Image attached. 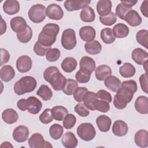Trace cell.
Segmentation results:
<instances>
[{
  "label": "cell",
  "mask_w": 148,
  "mask_h": 148,
  "mask_svg": "<svg viewBox=\"0 0 148 148\" xmlns=\"http://www.w3.org/2000/svg\"><path fill=\"white\" fill-rule=\"evenodd\" d=\"M43 77L55 91L62 90L66 81L65 77L59 71L58 68L54 66H49L45 69Z\"/></svg>",
  "instance_id": "cell-1"
},
{
  "label": "cell",
  "mask_w": 148,
  "mask_h": 148,
  "mask_svg": "<svg viewBox=\"0 0 148 148\" xmlns=\"http://www.w3.org/2000/svg\"><path fill=\"white\" fill-rule=\"evenodd\" d=\"M60 31V27L57 24L48 23L43 27L38 36V41L42 45L51 47L57 39Z\"/></svg>",
  "instance_id": "cell-2"
},
{
  "label": "cell",
  "mask_w": 148,
  "mask_h": 148,
  "mask_svg": "<svg viewBox=\"0 0 148 148\" xmlns=\"http://www.w3.org/2000/svg\"><path fill=\"white\" fill-rule=\"evenodd\" d=\"M37 85L36 79L31 76L22 77L14 85V91L18 95L33 91Z\"/></svg>",
  "instance_id": "cell-3"
},
{
  "label": "cell",
  "mask_w": 148,
  "mask_h": 148,
  "mask_svg": "<svg viewBox=\"0 0 148 148\" xmlns=\"http://www.w3.org/2000/svg\"><path fill=\"white\" fill-rule=\"evenodd\" d=\"M116 92L113 98V105L118 109H124L131 101L135 94L130 89L124 87H120Z\"/></svg>",
  "instance_id": "cell-4"
},
{
  "label": "cell",
  "mask_w": 148,
  "mask_h": 148,
  "mask_svg": "<svg viewBox=\"0 0 148 148\" xmlns=\"http://www.w3.org/2000/svg\"><path fill=\"white\" fill-rule=\"evenodd\" d=\"M77 134L79 137L84 141H90L93 139L96 135L94 127L91 123H83L77 128Z\"/></svg>",
  "instance_id": "cell-5"
},
{
  "label": "cell",
  "mask_w": 148,
  "mask_h": 148,
  "mask_svg": "<svg viewBox=\"0 0 148 148\" xmlns=\"http://www.w3.org/2000/svg\"><path fill=\"white\" fill-rule=\"evenodd\" d=\"M46 7L41 4H35L31 7L28 11V17L34 23H40L46 18Z\"/></svg>",
  "instance_id": "cell-6"
},
{
  "label": "cell",
  "mask_w": 148,
  "mask_h": 148,
  "mask_svg": "<svg viewBox=\"0 0 148 148\" xmlns=\"http://www.w3.org/2000/svg\"><path fill=\"white\" fill-rule=\"evenodd\" d=\"M61 45L66 50H72L76 45V38L75 31L68 28L65 29L61 36Z\"/></svg>",
  "instance_id": "cell-7"
},
{
  "label": "cell",
  "mask_w": 148,
  "mask_h": 148,
  "mask_svg": "<svg viewBox=\"0 0 148 148\" xmlns=\"http://www.w3.org/2000/svg\"><path fill=\"white\" fill-rule=\"evenodd\" d=\"M30 148L53 147L52 145L47 141H45L44 138L40 133H34L28 140Z\"/></svg>",
  "instance_id": "cell-8"
},
{
  "label": "cell",
  "mask_w": 148,
  "mask_h": 148,
  "mask_svg": "<svg viewBox=\"0 0 148 148\" xmlns=\"http://www.w3.org/2000/svg\"><path fill=\"white\" fill-rule=\"evenodd\" d=\"M46 14L50 19L60 20L64 16V12L60 5L56 3H51L46 9Z\"/></svg>",
  "instance_id": "cell-9"
},
{
  "label": "cell",
  "mask_w": 148,
  "mask_h": 148,
  "mask_svg": "<svg viewBox=\"0 0 148 148\" xmlns=\"http://www.w3.org/2000/svg\"><path fill=\"white\" fill-rule=\"evenodd\" d=\"M90 2V0H67L65 1L64 5L66 10L72 12L85 8Z\"/></svg>",
  "instance_id": "cell-10"
},
{
  "label": "cell",
  "mask_w": 148,
  "mask_h": 148,
  "mask_svg": "<svg viewBox=\"0 0 148 148\" xmlns=\"http://www.w3.org/2000/svg\"><path fill=\"white\" fill-rule=\"evenodd\" d=\"M32 62L31 58L26 55L19 57L16 62L17 70L21 73H25L29 71L32 67Z\"/></svg>",
  "instance_id": "cell-11"
},
{
  "label": "cell",
  "mask_w": 148,
  "mask_h": 148,
  "mask_svg": "<svg viewBox=\"0 0 148 148\" xmlns=\"http://www.w3.org/2000/svg\"><path fill=\"white\" fill-rule=\"evenodd\" d=\"M80 70L91 75L95 69V62L90 57L84 56L82 57L79 62Z\"/></svg>",
  "instance_id": "cell-12"
},
{
  "label": "cell",
  "mask_w": 148,
  "mask_h": 148,
  "mask_svg": "<svg viewBox=\"0 0 148 148\" xmlns=\"http://www.w3.org/2000/svg\"><path fill=\"white\" fill-rule=\"evenodd\" d=\"M14 140L21 143L26 141L29 136V130L24 125H18L14 128L12 134Z\"/></svg>",
  "instance_id": "cell-13"
},
{
  "label": "cell",
  "mask_w": 148,
  "mask_h": 148,
  "mask_svg": "<svg viewBox=\"0 0 148 148\" xmlns=\"http://www.w3.org/2000/svg\"><path fill=\"white\" fill-rule=\"evenodd\" d=\"M42 108V103L38 98L31 96L27 99V109L29 113L36 114L40 111Z\"/></svg>",
  "instance_id": "cell-14"
},
{
  "label": "cell",
  "mask_w": 148,
  "mask_h": 148,
  "mask_svg": "<svg viewBox=\"0 0 148 148\" xmlns=\"http://www.w3.org/2000/svg\"><path fill=\"white\" fill-rule=\"evenodd\" d=\"M10 24L12 29L17 34L24 31L28 26L25 19L21 16L12 18L10 20Z\"/></svg>",
  "instance_id": "cell-15"
},
{
  "label": "cell",
  "mask_w": 148,
  "mask_h": 148,
  "mask_svg": "<svg viewBox=\"0 0 148 148\" xmlns=\"http://www.w3.org/2000/svg\"><path fill=\"white\" fill-rule=\"evenodd\" d=\"M128 131V125L123 120H118L114 122L112 126V132L117 136H123Z\"/></svg>",
  "instance_id": "cell-16"
},
{
  "label": "cell",
  "mask_w": 148,
  "mask_h": 148,
  "mask_svg": "<svg viewBox=\"0 0 148 148\" xmlns=\"http://www.w3.org/2000/svg\"><path fill=\"white\" fill-rule=\"evenodd\" d=\"M96 35L95 29L91 26H84L79 30V36L80 38L85 42L94 40Z\"/></svg>",
  "instance_id": "cell-17"
},
{
  "label": "cell",
  "mask_w": 148,
  "mask_h": 148,
  "mask_svg": "<svg viewBox=\"0 0 148 148\" xmlns=\"http://www.w3.org/2000/svg\"><path fill=\"white\" fill-rule=\"evenodd\" d=\"M135 144L140 147H147L148 146V132L145 130L138 131L134 137Z\"/></svg>",
  "instance_id": "cell-18"
},
{
  "label": "cell",
  "mask_w": 148,
  "mask_h": 148,
  "mask_svg": "<svg viewBox=\"0 0 148 148\" xmlns=\"http://www.w3.org/2000/svg\"><path fill=\"white\" fill-rule=\"evenodd\" d=\"M112 2L109 0H99L97 3V10L99 16L109 14L112 11Z\"/></svg>",
  "instance_id": "cell-19"
},
{
  "label": "cell",
  "mask_w": 148,
  "mask_h": 148,
  "mask_svg": "<svg viewBox=\"0 0 148 148\" xmlns=\"http://www.w3.org/2000/svg\"><path fill=\"white\" fill-rule=\"evenodd\" d=\"M132 60L138 65H143L148 59V53L141 48H136L131 54Z\"/></svg>",
  "instance_id": "cell-20"
},
{
  "label": "cell",
  "mask_w": 148,
  "mask_h": 148,
  "mask_svg": "<svg viewBox=\"0 0 148 148\" xmlns=\"http://www.w3.org/2000/svg\"><path fill=\"white\" fill-rule=\"evenodd\" d=\"M3 9L9 15L15 14L20 10V3L16 0H6L3 3Z\"/></svg>",
  "instance_id": "cell-21"
},
{
  "label": "cell",
  "mask_w": 148,
  "mask_h": 148,
  "mask_svg": "<svg viewBox=\"0 0 148 148\" xmlns=\"http://www.w3.org/2000/svg\"><path fill=\"white\" fill-rule=\"evenodd\" d=\"M124 20L132 27L138 26L142 23V21L140 15L136 10H134L129 11L125 16Z\"/></svg>",
  "instance_id": "cell-22"
},
{
  "label": "cell",
  "mask_w": 148,
  "mask_h": 148,
  "mask_svg": "<svg viewBox=\"0 0 148 148\" xmlns=\"http://www.w3.org/2000/svg\"><path fill=\"white\" fill-rule=\"evenodd\" d=\"M61 142L63 146L66 148L76 147L78 143L76 136L71 131H68L64 134L61 139Z\"/></svg>",
  "instance_id": "cell-23"
},
{
  "label": "cell",
  "mask_w": 148,
  "mask_h": 148,
  "mask_svg": "<svg viewBox=\"0 0 148 148\" xmlns=\"http://www.w3.org/2000/svg\"><path fill=\"white\" fill-rule=\"evenodd\" d=\"M135 108L136 110L140 114L148 113V98L143 95L139 96L135 100Z\"/></svg>",
  "instance_id": "cell-24"
},
{
  "label": "cell",
  "mask_w": 148,
  "mask_h": 148,
  "mask_svg": "<svg viewBox=\"0 0 148 148\" xmlns=\"http://www.w3.org/2000/svg\"><path fill=\"white\" fill-rule=\"evenodd\" d=\"M96 124L100 131L106 132L110 128L112 120L106 115H100L96 119Z\"/></svg>",
  "instance_id": "cell-25"
},
{
  "label": "cell",
  "mask_w": 148,
  "mask_h": 148,
  "mask_svg": "<svg viewBox=\"0 0 148 148\" xmlns=\"http://www.w3.org/2000/svg\"><path fill=\"white\" fill-rule=\"evenodd\" d=\"M105 86L109 90L117 92L121 87V81L120 79L113 75H110L105 79Z\"/></svg>",
  "instance_id": "cell-26"
},
{
  "label": "cell",
  "mask_w": 148,
  "mask_h": 148,
  "mask_svg": "<svg viewBox=\"0 0 148 148\" xmlns=\"http://www.w3.org/2000/svg\"><path fill=\"white\" fill-rule=\"evenodd\" d=\"M112 73L110 67L106 65H99L95 69V77L99 81L105 80L107 77L111 75Z\"/></svg>",
  "instance_id": "cell-27"
},
{
  "label": "cell",
  "mask_w": 148,
  "mask_h": 148,
  "mask_svg": "<svg viewBox=\"0 0 148 148\" xmlns=\"http://www.w3.org/2000/svg\"><path fill=\"white\" fill-rule=\"evenodd\" d=\"M15 76V71L13 68L9 65H4L0 71V77L2 81L8 82L12 80Z\"/></svg>",
  "instance_id": "cell-28"
},
{
  "label": "cell",
  "mask_w": 148,
  "mask_h": 148,
  "mask_svg": "<svg viewBox=\"0 0 148 148\" xmlns=\"http://www.w3.org/2000/svg\"><path fill=\"white\" fill-rule=\"evenodd\" d=\"M2 119L6 123L12 124L17 121L18 115L14 109L11 108L6 109L2 113Z\"/></svg>",
  "instance_id": "cell-29"
},
{
  "label": "cell",
  "mask_w": 148,
  "mask_h": 148,
  "mask_svg": "<svg viewBox=\"0 0 148 148\" xmlns=\"http://www.w3.org/2000/svg\"><path fill=\"white\" fill-rule=\"evenodd\" d=\"M112 31L115 38H124L128 36L129 28L125 24L118 23L113 27Z\"/></svg>",
  "instance_id": "cell-30"
},
{
  "label": "cell",
  "mask_w": 148,
  "mask_h": 148,
  "mask_svg": "<svg viewBox=\"0 0 148 148\" xmlns=\"http://www.w3.org/2000/svg\"><path fill=\"white\" fill-rule=\"evenodd\" d=\"M84 49L86 52L91 55H97L102 50L101 43L96 40L86 42L84 45Z\"/></svg>",
  "instance_id": "cell-31"
},
{
  "label": "cell",
  "mask_w": 148,
  "mask_h": 148,
  "mask_svg": "<svg viewBox=\"0 0 148 148\" xmlns=\"http://www.w3.org/2000/svg\"><path fill=\"white\" fill-rule=\"evenodd\" d=\"M77 63L75 58L71 57H68L64 59L61 62V66L62 69L66 73L72 72L77 66Z\"/></svg>",
  "instance_id": "cell-32"
},
{
  "label": "cell",
  "mask_w": 148,
  "mask_h": 148,
  "mask_svg": "<svg viewBox=\"0 0 148 148\" xmlns=\"http://www.w3.org/2000/svg\"><path fill=\"white\" fill-rule=\"evenodd\" d=\"M136 72L135 66L130 62H125L119 68V73L121 76L125 78L131 77Z\"/></svg>",
  "instance_id": "cell-33"
},
{
  "label": "cell",
  "mask_w": 148,
  "mask_h": 148,
  "mask_svg": "<svg viewBox=\"0 0 148 148\" xmlns=\"http://www.w3.org/2000/svg\"><path fill=\"white\" fill-rule=\"evenodd\" d=\"M80 17L83 22L91 23L94 21L95 18V12L91 7L88 6L82 10Z\"/></svg>",
  "instance_id": "cell-34"
},
{
  "label": "cell",
  "mask_w": 148,
  "mask_h": 148,
  "mask_svg": "<svg viewBox=\"0 0 148 148\" xmlns=\"http://www.w3.org/2000/svg\"><path fill=\"white\" fill-rule=\"evenodd\" d=\"M51 114L53 119L61 121L63 120L66 115L68 114V111L66 108L62 106H56L51 109Z\"/></svg>",
  "instance_id": "cell-35"
},
{
  "label": "cell",
  "mask_w": 148,
  "mask_h": 148,
  "mask_svg": "<svg viewBox=\"0 0 148 148\" xmlns=\"http://www.w3.org/2000/svg\"><path fill=\"white\" fill-rule=\"evenodd\" d=\"M97 99H98V98L96 93L88 91L84 95L82 101L87 109L91 110H94L95 109L93 106V103Z\"/></svg>",
  "instance_id": "cell-36"
},
{
  "label": "cell",
  "mask_w": 148,
  "mask_h": 148,
  "mask_svg": "<svg viewBox=\"0 0 148 148\" xmlns=\"http://www.w3.org/2000/svg\"><path fill=\"white\" fill-rule=\"evenodd\" d=\"M101 38L103 43L106 44H111L115 40L112 29L110 28H105L101 31Z\"/></svg>",
  "instance_id": "cell-37"
},
{
  "label": "cell",
  "mask_w": 148,
  "mask_h": 148,
  "mask_svg": "<svg viewBox=\"0 0 148 148\" xmlns=\"http://www.w3.org/2000/svg\"><path fill=\"white\" fill-rule=\"evenodd\" d=\"M36 95L39 96L43 101H49L53 97V92L48 86L42 84L36 91Z\"/></svg>",
  "instance_id": "cell-38"
},
{
  "label": "cell",
  "mask_w": 148,
  "mask_h": 148,
  "mask_svg": "<svg viewBox=\"0 0 148 148\" xmlns=\"http://www.w3.org/2000/svg\"><path fill=\"white\" fill-rule=\"evenodd\" d=\"M64 132L63 127L59 124H54L49 128V134L54 140L59 139Z\"/></svg>",
  "instance_id": "cell-39"
},
{
  "label": "cell",
  "mask_w": 148,
  "mask_h": 148,
  "mask_svg": "<svg viewBox=\"0 0 148 148\" xmlns=\"http://www.w3.org/2000/svg\"><path fill=\"white\" fill-rule=\"evenodd\" d=\"M78 87L77 82L72 79H66L65 84L62 89L63 92L68 95L73 94L75 91Z\"/></svg>",
  "instance_id": "cell-40"
},
{
  "label": "cell",
  "mask_w": 148,
  "mask_h": 148,
  "mask_svg": "<svg viewBox=\"0 0 148 148\" xmlns=\"http://www.w3.org/2000/svg\"><path fill=\"white\" fill-rule=\"evenodd\" d=\"M32 37V31L31 28L28 25L27 28L23 32L17 34V38L19 42L26 43L30 41Z\"/></svg>",
  "instance_id": "cell-41"
},
{
  "label": "cell",
  "mask_w": 148,
  "mask_h": 148,
  "mask_svg": "<svg viewBox=\"0 0 148 148\" xmlns=\"http://www.w3.org/2000/svg\"><path fill=\"white\" fill-rule=\"evenodd\" d=\"M136 39L138 43L144 46L146 49H148V31L141 29L136 35Z\"/></svg>",
  "instance_id": "cell-42"
},
{
  "label": "cell",
  "mask_w": 148,
  "mask_h": 148,
  "mask_svg": "<svg viewBox=\"0 0 148 148\" xmlns=\"http://www.w3.org/2000/svg\"><path fill=\"white\" fill-rule=\"evenodd\" d=\"M100 22L104 25L110 26L114 24L117 21V17L116 14L111 12L109 14L105 16H99Z\"/></svg>",
  "instance_id": "cell-43"
},
{
  "label": "cell",
  "mask_w": 148,
  "mask_h": 148,
  "mask_svg": "<svg viewBox=\"0 0 148 148\" xmlns=\"http://www.w3.org/2000/svg\"><path fill=\"white\" fill-rule=\"evenodd\" d=\"M109 103L103 101V100H99L98 99H95L93 103V106L95 110H97L100 112L106 113L110 109Z\"/></svg>",
  "instance_id": "cell-44"
},
{
  "label": "cell",
  "mask_w": 148,
  "mask_h": 148,
  "mask_svg": "<svg viewBox=\"0 0 148 148\" xmlns=\"http://www.w3.org/2000/svg\"><path fill=\"white\" fill-rule=\"evenodd\" d=\"M132 10V8L126 4L121 2L118 4L116 8V15H117L120 19L124 20V17L126 14L130 10Z\"/></svg>",
  "instance_id": "cell-45"
},
{
  "label": "cell",
  "mask_w": 148,
  "mask_h": 148,
  "mask_svg": "<svg viewBox=\"0 0 148 148\" xmlns=\"http://www.w3.org/2000/svg\"><path fill=\"white\" fill-rule=\"evenodd\" d=\"M51 47L45 46L37 41L34 46V51L35 53L39 56H44L51 49Z\"/></svg>",
  "instance_id": "cell-46"
},
{
  "label": "cell",
  "mask_w": 148,
  "mask_h": 148,
  "mask_svg": "<svg viewBox=\"0 0 148 148\" xmlns=\"http://www.w3.org/2000/svg\"><path fill=\"white\" fill-rule=\"evenodd\" d=\"M40 121L45 124H47L51 123L53 120V117L51 114V109H46L44 111L40 114L39 117Z\"/></svg>",
  "instance_id": "cell-47"
},
{
  "label": "cell",
  "mask_w": 148,
  "mask_h": 148,
  "mask_svg": "<svg viewBox=\"0 0 148 148\" xmlns=\"http://www.w3.org/2000/svg\"><path fill=\"white\" fill-rule=\"evenodd\" d=\"M76 122V117L72 114H67L63 120V126L65 129L72 128Z\"/></svg>",
  "instance_id": "cell-48"
},
{
  "label": "cell",
  "mask_w": 148,
  "mask_h": 148,
  "mask_svg": "<svg viewBox=\"0 0 148 148\" xmlns=\"http://www.w3.org/2000/svg\"><path fill=\"white\" fill-rule=\"evenodd\" d=\"M61 52L57 48H52L49 50L46 55V58L48 61L54 62L58 60L60 57Z\"/></svg>",
  "instance_id": "cell-49"
},
{
  "label": "cell",
  "mask_w": 148,
  "mask_h": 148,
  "mask_svg": "<svg viewBox=\"0 0 148 148\" xmlns=\"http://www.w3.org/2000/svg\"><path fill=\"white\" fill-rule=\"evenodd\" d=\"M74 110L77 114H79L80 116L83 117H87L90 114V111L86 107L84 103H82L80 102L76 105V106L74 108Z\"/></svg>",
  "instance_id": "cell-50"
},
{
  "label": "cell",
  "mask_w": 148,
  "mask_h": 148,
  "mask_svg": "<svg viewBox=\"0 0 148 148\" xmlns=\"http://www.w3.org/2000/svg\"><path fill=\"white\" fill-rule=\"evenodd\" d=\"M88 91L87 88L84 87H79L76 88L73 93V98L78 102H81L83 101V98L86 94V93Z\"/></svg>",
  "instance_id": "cell-51"
},
{
  "label": "cell",
  "mask_w": 148,
  "mask_h": 148,
  "mask_svg": "<svg viewBox=\"0 0 148 148\" xmlns=\"http://www.w3.org/2000/svg\"><path fill=\"white\" fill-rule=\"evenodd\" d=\"M90 76L91 75L86 73L79 69L75 75V78L77 82L80 83H86L90 80Z\"/></svg>",
  "instance_id": "cell-52"
},
{
  "label": "cell",
  "mask_w": 148,
  "mask_h": 148,
  "mask_svg": "<svg viewBox=\"0 0 148 148\" xmlns=\"http://www.w3.org/2000/svg\"><path fill=\"white\" fill-rule=\"evenodd\" d=\"M97 96L98 98L101 100L105 101L108 103H110L112 101V98L111 94L105 90H99L97 93Z\"/></svg>",
  "instance_id": "cell-53"
},
{
  "label": "cell",
  "mask_w": 148,
  "mask_h": 148,
  "mask_svg": "<svg viewBox=\"0 0 148 148\" xmlns=\"http://www.w3.org/2000/svg\"><path fill=\"white\" fill-rule=\"evenodd\" d=\"M121 87L127 88L131 90L134 93H135L138 89V86L136 82L134 80H129L124 81L121 84Z\"/></svg>",
  "instance_id": "cell-54"
},
{
  "label": "cell",
  "mask_w": 148,
  "mask_h": 148,
  "mask_svg": "<svg viewBox=\"0 0 148 148\" xmlns=\"http://www.w3.org/2000/svg\"><path fill=\"white\" fill-rule=\"evenodd\" d=\"M139 82L142 91L146 94L148 93L147 88V73L142 74L139 77Z\"/></svg>",
  "instance_id": "cell-55"
},
{
  "label": "cell",
  "mask_w": 148,
  "mask_h": 148,
  "mask_svg": "<svg viewBox=\"0 0 148 148\" xmlns=\"http://www.w3.org/2000/svg\"><path fill=\"white\" fill-rule=\"evenodd\" d=\"M10 58V54L8 50L5 49H1V64L0 66H2L3 64L7 63Z\"/></svg>",
  "instance_id": "cell-56"
},
{
  "label": "cell",
  "mask_w": 148,
  "mask_h": 148,
  "mask_svg": "<svg viewBox=\"0 0 148 148\" xmlns=\"http://www.w3.org/2000/svg\"><path fill=\"white\" fill-rule=\"evenodd\" d=\"M17 108L21 111H25L27 109V99H20L17 102Z\"/></svg>",
  "instance_id": "cell-57"
},
{
  "label": "cell",
  "mask_w": 148,
  "mask_h": 148,
  "mask_svg": "<svg viewBox=\"0 0 148 148\" xmlns=\"http://www.w3.org/2000/svg\"><path fill=\"white\" fill-rule=\"evenodd\" d=\"M147 3H148V1L145 0L144 1L141 6H140V11L142 12V13L143 14V15L144 16H145L146 17H148V12H147Z\"/></svg>",
  "instance_id": "cell-58"
},
{
  "label": "cell",
  "mask_w": 148,
  "mask_h": 148,
  "mask_svg": "<svg viewBox=\"0 0 148 148\" xmlns=\"http://www.w3.org/2000/svg\"><path fill=\"white\" fill-rule=\"evenodd\" d=\"M137 1H121V2L124 3L125 4H126L127 5H128V6L132 8V6H134L136 3H137Z\"/></svg>",
  "instance_id": "cell-59"
},
{
  "label": "cell",
  "mask_w": 148,
  "mask_h": 148,
  "mask_svg": "<svg viewBox=\"0 0 148 148\" xmlns=\"http://www.w3.org/2000/svg\"><path fill=\"white\" fill-rule=\"evenodd\" d=\"M1 147H13V146L11 145V143L9 142H3L1 145Z\"/></svg>",
  "instance_id": "cell-60"
}]
</instances>
